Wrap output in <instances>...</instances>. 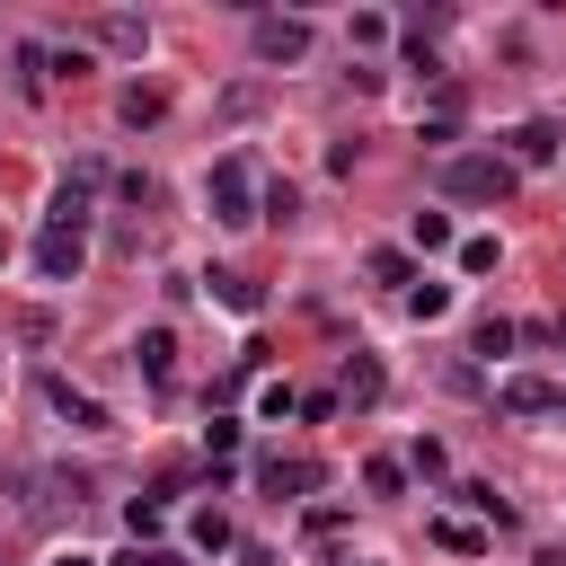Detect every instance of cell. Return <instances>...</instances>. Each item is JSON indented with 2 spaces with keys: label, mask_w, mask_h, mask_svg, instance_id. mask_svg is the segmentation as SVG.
I'll return each mask as SVG.
<instances>
[{
  "label": "cell",
  "mask_w": 566,
  "mask_h": 566,
  "mask_svg": "<svg viewBox=\"0 0 566 566\" xmlns=\"http://www.w3.org/2000/svg\"><path fill=\"white\" fill-rule=\"evenodd\" d=\"M513 159H495V150H460V159H442V195L451 203H504L513 195Z\"/></svg>",
  "instance_id": "obj_1"
},
{
  "label": "cell",
  "mask_w": 566,
  "mask_h": 566,
  "mask_svg": "<svg viewBox=\"0 0 566 566\" xmlns=\"http://www.w3.org/2000/svg\"><path fill=\"white\" fill-rule=\"evenodd\" d=\"M336 398H345V407H371V398H380V363H371V354H354V363H345V380H336Z\"/></svg>",
  "instance_id": "obj_11"
},
{
  "label": "cell",
  "mask_w": 566,
  "mask_h": 566,
  "mask_svg": "<svg viewBox=\"0 0 566 566\" xmlns=\"http://www.w3.org/2000/svg\"><path fill=\"white\" fill-rule=\"evenodd\" d=\"M203 283H212V301H221V310L256 318V283H248V274H203Z\"/></svg>",
  "instance_id": "obj_12"
},
{
  "label": "cell",
  "mask_w": 566,
  "mask_h": 566,
  "mask_svg": "<svg viewBox=\"0 0 566 566\" xmlns=\"http://www.w3.org/2000/svg\"><path fill=\"white\" fill-rule=\"evenodd\" d=\"M433 539H442V548H460V557H478V548H486V531H478V522H433Z\"/></svg>",
  "instance_id": "obj_22"
},
{
  "label": "cell",
  "mask_w": 566,
  "mask_h": 566,
  "mask_svg": "<svg viewBox=\"0 0 566 566\" xmlns=\"http://www.w3.org/2000/svg\"><path fill=\"white\" fill-rule=\"evenodd\" d=\"M115 115H124V124L142 133V124H159V115H168V88H150V80H133V88L115 97Z\"/></svg>",
  "instance_id": "obj_8"
},
{
  "label": "cell",
  "mask_w": 566,
  "mask_h": 566,
  "mask_svg": "<svg viewBox=\"0 0 566 566\" xmlns=\"http://www.w3.org/2000/svg\"><path fill=\"white\" fill-rule=\"evenodd\" d=\"M203 451H212V460H230V451H239V424H230V416H212V424H203Z\"/></svg>",
  "instance_id": "obj_26"
},
{
  "label": "cell",
  "mask_w": 566,
  "mask_h": 566,
  "mask_svg": "<svg viewBox=\"0 0 566 566\" xmlns=\"http://www.w3.org/2000/svg\"><path fill=\"white\" fill-rule=\"evenodd\" d=\"M106 566H186V557H177L168 539H150V548H142V539H124V548H115Z\"/></svg>",
  "instance_id": "obj_17"
},
{
  "label": "cell",
  "mask_w": 566,
  "mask_h": 566,
  "mask_svg": "<svg viewBox=\"0 0 566 566\" xmlns=\"http://www.w3.org/2000/svg\"><path fill=\"white\" fill-rule=\"evenodd\" d=\"M292 407H301L292 380H265V389H256V416H292Z\"/></svg>",
  "instance_id": "obj_25"
},
{
  "label": "cell",
  "mask_w": 566,
  "mask_h": 566,
  "mask_svg": "<svg viewBox=\"0 0 566 566\" xmlns=\"http://www.w3.org/2000/svg\"><path fill=\"white\" fill-rule=\"evenodd\" d=\"M195 548H203V557H221V548H230V522H221V513H212V504H203V513H195Z\"/></svg>",
  "instance_id": "obj_21"
},
{
  "label": "cell",
  "mask_w": 566,
  "mask_h": 566,
  "mask_svg": "<svg viewBox=\"0 0 566 566\" xmlns=\"http://www.w3.org/2000/svg\"><path fill=\"white\" fill-rule=\"evenodd\" d=\"M97 44H106V53H142V44H150V27H142L133 9H115V18H97Z\"/></svg>",
  "instance_id": "obj_10"
},
{
  "label": "cell",
  "mask_w": 566,
  "mask_h": 566,
  "mask_svg": "<svg viewBox=\"0 0 566 566\" xmlns=\"http://www.w3.org/2000/svg\"><path fill=\"white\" fill-rule=\"evenodd\" d=\"M53 407H62V416H71V424H88V433H97V424H106V407H97V398H80V389H71V380H53Z\"/></svg>",
  "instance_id": "obj_16"
},
{
  "label": "cell",
  "mask_w": 566,
  "mask_h": 566,
  "mask_svg": "<svg viewBox=\"0 0 566 566\" xmlns=\"http://www.w3.org/2000/svg\"><path fill=\"white\" fill-rule=\"evenodd\" d=\"M363 274H371V283H398V292H407V274H416V265H407V248H371V256H363Z\"/></svg>",
  "instance_id": "obj_14"
},
{
  "label": "cell",
  "mask_w": 566,
  "mask_h": 566,
  "mask_svg": "<svg viewBox=\"0 0 566 566\" xmlns=\"http://www.w3.org/2000/svg\"><path fill=\"white\" fill-rule=\"evenodd\" d=\"M345 566H380V557H345Z\"/></svg>",
  "instance_id": "obj_29"
},
{
  "label": "cell",
  "mask_w": 566,
  "mask_h": 566,
  "mask_svg": "<svg viewBox=\"0 0 566 566\" xmlns=\"http://www.w3.org/2000/svg\"><path fill=\"white\" fill-rule=\"evenodd\" d=\"M442 310H451V283H407V318H424V327H433Z\"/></svg>",
  "instance_id": "obj_15"
},
{
  "label": "cell",
  "mask_w": 566,
  "mask_h": 566,
  "mask_svg": "<svg viewBox=\"0 0 566 566\" xmlns=\"http://www.w3.org/2000/svg\"><path fill=\"white\" fill-rule=\"evenodd\" d=\"M256 486H265V495H310V486H318V469H310V460L265 451V460H256Z\"/></svg>",
  "instance_id": "obj_7"
},
{
  "label": "cell",
  "mask_w": 566,
  "mask_h": 566,
  "mask_svg": "<svg viewBox=\"0 0 566 566\" xmlns=\"http://www.w3.org/2000/svg\"><path fill=\"white\" fill-rule=\"evenodd\" d=\"M495 407H504V416H557V389H548L539 371H513V380L495 389Z\"/></svg>",
  "instance_id": "obj_6"
},
{
  "label": "cell",
  "mask_w": 566,
  "mask_h": 566,
  "mask_svg": "<svg viewBox=\"0 0 566 566\" xmlns=\"http://www.w3.org/2000/svg\"><path fill=\"white\" fill-rule=\"evenodd\" d=\"M310 53V18H256V62H301Z\"/></svg>",
  "instance_id": "obj_4"
},
{
  "label": "cell",
  "mask_w": 566,
  "mask_h": 566,
  "mask_svg": "<svg viewBox=\"0 0 566 566\" xmlns=\"http://www.w3.org/2000/svg\"><path fill=\"white\" fill-rule=\"evenodd\" d=\"M133 363H142V380H168V371H177V336H168V327H142Z\"/></svg>",
  "instance_id": "obj_9"
},
{
  "label": "cell",
  "mask_w": 566,
  "mask_h": 566,
  "mask_svg": "<svg viewBox=\"0 0 566 566\" xmlns=\"http://www.w3.org/2000/svg\"><path fill=\"white\" fill-rule=\"evenodd\" d=\"M495 256H504L495 239H460V274H495Z\"/></svg>",
  "instance_id": "obj_24"
},
{
  "label": "cell",
  "mask_w": 566,
  "mask_h": 566,
  "mask_svg": "<svg viewBox=\"0 0 566 566\" xmlns=\"http://www.w3.org/2000/svg\"><path fill=\"white\" fill-rule=\"evenodd\" d=\"M53 566H97V557H80V548H71V557H53Z\"/></svg>",
  "instance_id": "obj_28"
},
{
  "label": "cell",
  "mask_w": 566,
  "mask_h": 566,
  "mask_svg": "<svg viewBox=\"0 0 566 566\" xmlns=\"http://www.w3.org/2000/svg\"><path fill=\"white\" fill-rule=\"evenodd\" d=\"M504 159H513V168H548V159H557V124H539V115L513 124V133H504Z\"/></svg>",
  "instance_id": "obj_5"
},
{
  "label": "cell",
  "mask_w": 566,
  "mask_h": 566,
  "mask_svg": "<svg viewBox=\"0 0 566 566\" xmlns=\"http://www.w3.org/2000/svg\"><path fill=\"white\" fill-rule=\"evenodd\" d=\"M513 336H522L513 318H478V327H469V354H486V363H495V354H513Z\"/></svg>",
  "instance_id": "obj_13"
},
{
  "label": "cell",
  "mask_w": 566,
  "mask_h": 566,
  "mask_svg": "<svg viewBox=\"0 0 566 566\" xmlns=\"http://www.w3.org/2000/svg\"><path fill=\"white\" fill-rule=\"evenodd\" d=\"M124 531L150 548V539H159V504H150V495H133V504H124Z\"/></svg>",
  "instance_id": "obj_20"
},
{
  "label": "cell",
  "mask_w": 566,
  "mask_h": 566,
  "mask_svg": "<svg viewBox=\"0 0 566 566\" xmlns=\"http://www.w3.org/2000/svg\"><path fill=\"white\" fill-rule=\"evenodd\" d=\"M363 486L371 495H407V460H363Z\"/></svg>",
  "instance_id": "obj_18"
},
{
  "label": "cell",
  "mask_w": 566,
  "mask_h": 566,
  "mask_svg": "<svg viewBox=\"0 0 566 566\" xmlns=\"http://www.w3.org/2000/svg\"><path fill=\"white\" fill-rule=\"evenodd\" d=\"M460 495H469V504H478V513H486V522H513V504H504V495H495V486H460Z\"/></svg>",
  "instance_id": "obj_27"
},
{
  "label": "cell",
  "mask_w": 566,
  "mask_h": 566,
  "mask_svg": "<svg viewBox=\"0 0 566 566\" xmlns=\"http://www.w3.org/2000/svg\"><path fill=\"white\" fill-rule=\"evenodd\" d=\"M0 256H9V230H0Z\"/></svg>",
  "instance_id": "obj_30"
},
{
  "label": "cell",
  "mask_w": 566,
  "mask_h": 566,
  "mask_svg": "<svg viewBox=\"0 0 566 566\" xmlns=\"http://www.w3.org/2000/svg\"><path fill=\"white\" fill-rule=\"evenodd\" d=\"M416 248H424V256L451 248V212H416Z\"/></svg>",
  "instance_id": "obj_23"
},
{
  "label": "cell",
  "mask_w": 566,
  "mask_h": 566,
  "mask_svg": "<svg viewBox=\"0 0 566 566\" xmlns=\"http://www.w3.org/2000/svg\"><path fill=\"white\" fill-rule=\"evenodd\" d=\"M212 221H230V230H248V221H265V186H256V168L230 150V159H212Z\"/></svg>",
  "instance_id": "obj_2"
},
{
  "label": "cell",
  "mask_w": 566,
  "mask_h": 566,
  "mask_svg": "<svg viewBox=\"0 0 566 566\" xmlns=\"http://www.w3.org/2000/svg\"><path fill=\"white\" fill-rule=\"evenodd\" d=\"M80 265H88V230H80V221H44L35 274H44V283H80Z\"/></svg>",
  "instance_id": "obj_3"
},
{
  "label": "cell",
  "mask_w": 566,
  "mask_h": 566,
  "mask_svg": "<svg viewBox=\"0 0 566 566\" xmlns=\"http://www.w3.org/2000/svg\"><path fill=\"white\" fill-rule=\"evenodd\" d=\"M44 71H53L44 44H18V88H27V97H44Z\"/></svg>",
  "instance_id": "obj_19"
}]
</instances>
